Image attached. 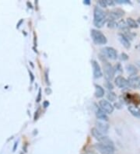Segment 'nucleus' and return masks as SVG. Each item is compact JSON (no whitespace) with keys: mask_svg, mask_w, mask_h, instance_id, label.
Masks as SVG:
<instances>
[{"mask_svg":"<svg viewBox=\"0 0 140 154\" xmlns=\"http://www.w3.org/2000/svg\"><path fill=\"white\" fill-rule=\"evenodd\" d=\"M107 15L101 8L96 6L93 10V24L96 27L101 28L107 22Z\"/></svg>","mask_w":140,"mask_h":154,"instance_id":"nucleus-1","label":"nucleus"},{"mask_svg":"<svg viewBox=\"0 0 140 154\" xmlns=\"http://www.w3.org/2000/svg\"><path fill=\"white\" fill-rule=\"evenodd\" d=\"M91 38L93 39V42L98 45H106L107 42V38L105 35L103 34L101 31L96 29H93L91 30Z\"/></svg>","mask_w":140,"mask_h":154,"instance_id":"nucleus-2","label":"nucleus"},{"mask_svg":"<svg viewBox=\"0 0 140 154\" xmlns=\"http://www.w3.org/2000/svg\"><path fill=\"white\" fill-rule=\"evenodd\" d=\"M95 147L101 154H114V150H115L114 145H108L99 143L96 144Z\"/></svg>","mask_w":140,"mask_h":154,"instance_id":"nucleus-3","label":"nucleus"},{"mask_svg":"<svg viewBox=\"0 0 140 154\" xmlns=\"http://www.w3.org/2000/svg\"><path fill=\"white\" fill-rule=\"evenodd\" d=\"M104 72L105 79L107 81L111 80L115 75L114 67L107 62H104Z\"/></svg>","mask_w":140,"mask_h":154,"instance_id":"nucleus-4","label":"nucleus"},{"mask_svg":"<svg viewBox=\"0 0 140 154\" xmlns=\"http://www.w3.org/2000/svg\"><path fill=\"white\" fill-rule=\"evenodd\" d=\"M100 108L103 111H104L106 114H111L114 111V107L112 105L110 102L107 100H101L99 102Z\"/></svg>","mask_w":140,"mask_h":154,"instance_id":"nucleus-5","label":"nucleus"},{"mask_svg":"<svg viewBox=\"0 0 140 154\" xmlns=\"http://www.w3.org/2000/svg\"><path fill=\"white\" fill-rule=\"evenodd\" d=\"M101 51H102L104 56L110 58V59H112V60H114L118 57L117 51L111 47H105Z\"/></svg>","mask_w":140,"mask_h":154,"instance_id":"nucleus-6","label":"nucleus"},{"mask_svg":"<svg viewBox=\"0 0 140 154\" xmlns=\"http://www.w3.org/2000/svg\"><path fill=\"white\" fill-rule=\"evenodd\" d=\"M92 68H93V77L95 79H99L102 77L103 72L101 69V66L98 64V62L95 60L92 61Z\"/></svg>","mask_w":140,"mask_h":154,"instance_id":"nucleus-7","label":"nucleus"},{"mask_svg":"<svg viewBox=\"0 0 140 154\" xmlns=\"http://www.w3.org/2000/svg\"><path fill=\"white\" fill-rule=\"evenodd\" d=\"M129 87H132L134 89H138L140 84V77L137 75H129L128 79Z\"/></svg>","mask_w":140,"mask_h":154,"instance_id":"nucleus-8","label":"nucleus"},{"mask_svg":"<svg viewBox=\"0 0 140 154\" xmlns=\"http://www.w3.org/2000/svg\"><path fill=\"white\" fill-rule=\"evenodd\" d=\"M124 13H125L124 11L121 9H118H118H114L109 13V19H110V20L115 21L116 20L120 19V18L123 17Z\"/></svg>","mask_w":140,"mask_h":154,"instance_id":"nucleus-9","label":"nucleus"},{"mask_svg":"<svg viewBox=\"0 0 140 154\" xmlns=\"http://www.w3.org/2000/svg\"><path fill=\"white\" fill-rule=\"evenodd\" d=\"M114 83H115L116 86H117L118 87H119V88L124 89V88H127V87H129L128 79L124 78L123 76H121V75L117 76V78L114 79Z\"/></svg>","mask_w":140,"mask_h":154,"instance_id":"nucleus-10","label":"nucleus"},{"mask_svg":"<svg viewBox=\"0 0 140 154\" xmlns=\"http://www.w3.org/2000/svg\"><path fill=\"white\" fill-rule=\"evenodd\" d=\"M96 128L100 132L104 135H106L109 130V125L104 122H96Z\"/></svg>","mask_w":140,"mask_h":154,"instance_id":"nucleus-11","label":"nucleus"},{"mask_svg":"<svg viewBox=\"0 0 140 154\" xmlns=\"http://www.w3.org/2000/svg\"><path fill=\"white\" fill-rule=\"evenodd\" d=\"M118 40L121 42V44L123 45L125 48H129L131 47V44L129 42V38L126 37L124 34H118Z\"/></svg>","mask_w":140,"mask_h":154,"instance_id":"nucleus-12","label":"nucleus"},{"mask_svg":"<svg viewBox=\"0 0 140 154\" xmlns=\"http://www.w3.org/2000/svg\"><path fill=\"white\" fill-rule=\"evenodd\" d=\"M96 115H97V119H100V120L104 121V122H107L108 121V116H107V115L104 111H103L100 107L97 110Z\"/></svg>","mask_w":140,"mask_h":154,"instance_id":"nucleus-13","label":"nucleus"},{"mask_svg":"<svg viewBox=\"0 0 140 154\" xmlns=\"http://www.w3.org/2000/svg\"><path fill=\"white\" fill-rule=\"evenodd\" d=\"M128 110H129V112L133 116L135 117V118H138V119H140V110L138 109V107H135V106H129L128 107Z\"/></svg>","mask_w":140,"mask_h":154,"instance_id":"nucleus-14","label":"nucleus"},{"mask_svg":"<svg viewBox=\"0 0 140 154\" xmlns=\"http://www.w3.org/2000/svg\"><path fill=\"white\" fill-rule=\"evenodd\" d=\"M126 71H127V72L130 75H137V73H138L137 68L132 64H129L126 66Z\"/></svg>","mask_w":140,"mask_h":154,"instance_id":"nucleus-15","label":"nucleus"},{"mask_svg":"<svg viewBox=\"0 0 140 154\" xmlns=\"http://www.w3.org/2000/svg\"><path fill=\"white\" fill-rule=\"evenodd\" d=\"M104 95V90L99 85H95V96L97 98H101Z\"/></svg>","mask_w":140,"mask_h":154,"instance_id":"nucleus-16","label":"nucleus"},{"mask_svg":"<svg viewBox=\"0 0 140 154\" xmlns=\"http://www.w3.org/2000/svg\"><path fill=\"white\" fill-rule=\"evenodd\" d=\"M126 23H127L128 26L129 27H132V28H138V22L133 20L132 18H127L126 20Z\"/></svg>","mask_w":140,"mask_h":154,"instance_id":"nucleus-17","label":"nucleus"},{"mask_svg":"<svg viewBox=\"0 0 140 154\" xmlns=\"http://www.w3.org/2000/svg\"><path fill=\"white\" fill-rule=\"evenodd\" d=\"M107 99H108L109 100H110V101H114V100H116V99H117L116 94H114V92H112V91H108V92H107Z\"/></svg>","mask_w":140,"mask_h":154,"instance_id":"nucleus-18","label":"nucleus"},{"mask_svg":"<svg viewBox=\"0 0 140 154\" xmlns=\"http://www.w3.org/2000/svg\"><path fill=\"white\" fill-rule=\"evenodd\" d=\"M117 24H118V23H116L115 21L110 20L107 23V26L109 28H114V27H117Z\"/></svg>","mask_w":140,"mask_h":154,"instance_id":"nucleus-19","label":"nucleus"},{"mask_svg":"<svg viewBox=\"0 0 140 154\" xmlns=\"http://www.w3.org/2000/svg\"><path fill=\"white\" fill-rule=\"evenodd\" d=\"M105 87H107V88L108 89L109 91L111 90H113V88H114V87H113V85H112V83H110V81H106V83H105Z\"/></svg>","mask_w":140,"mask_h":154,"instance_id":"nucleus-20","label":"nucleus"},{"mask_svg":"<svg viewBox=\"0 0 140 154\" xmlns=\"http://www.w3.org/2000/svg\"><path fill=\"white\" fill-rule=\"evenodd\" d=\"M98 4H99L100 6L103 8H106L107 6V5L106 1H105V0H99V1H98Z\"/></svg>","mask_w":140,"mask_h":154,"instance_id":"nucleus-21","label":"nucleus"},{"mask_svg":"<svg viewBox=\"0 0 140 154\" xmlns=\"http://www.w3.org/2000/svg\"><path fill=\"white\" fill-rule=\"evenodd\" d=\"M114 71H115V72H122V68H121V65L120 64L116 65L115 67H114Z\"/></svg>","mask_w":140,"mask_h":154,"instance_id":"nucleus-22","label":"nucleus"},{"mask_svg":"<svg viewBox=\"0 0 140 154\" xmlns=\"http://www.w3.org/2000/svg\"><path fill=\"white\" fill-rule=\"evenodd\" d=\"M115 2L118 4H128L130 3L129 0H115Z\"/></svg>","mask_w":140,"mask_h":154,"instance_id":"nucleus-23","label":"nucleus"},{"mask_svg":"<svg viewBox=\"0 0 140 154\" xmlns=\"http://www.w3.org/2000/svg\"><path fill=\"white\" fill-rule=\"evenodd\" d=\"M128 58H129V56H128V55H126L125 53H121V60L125 61V60H127Z\"/></svg>","mask_w":140,"mask_h":154,"instance_id":"nucleus-24","label":"nucleus"},{"mask_svg":"<svg viewBox=\"0 0 140 154\" xmlns=\"http://www.w3.org/2000/svg\"><path fill=\"white\" fill-rule=\"evenodd\" d=\"M105 1H106V3L107 6H114V1H112V0H105Z\"/></svg>","mask_w":140,"mask_h":154,"instance_id":"nucleus-25","label":"nucleus"},{"mask_svg":"<svg viewBox=\"0 0 140 154\" xmlns=\"http://www.w3.org/2000/svg\"><path fill=\"white\" fill-rule=\"evenodd\" d=\"M86 154H97V153L95 152V151L90 150V151H88V152H86Z\"/></svg>","mask_w":140,"mask_h":154,"instance_id":"nucleus-26","label":"nucleus"},{"mask_svg":"<svg viewBox=\"0 0 140 154\" xmlns=\"http://www.w3.org/2000/svg\"><path fill=\"white\" fill-rule=\"evenodd\" d=\"M83 2H84V4H86V5H90V0H85Z\"/></svg>","mask_w":140,"mask_h":154,"instance_id":"nucleus-27","label":"nucleus"},{"mask_svg":"<svg viewBox=\"0 0 140 154\" xmlns=\"http://www.w3.org/2000/svg\"><path fill=\"white\" fill-rule=\"evenodd\" d=\"M48 105H49V102H48V101H45V103H44V107H48Z\"/></svg>","mask_w":140,"mask_h":154,"instance_id":"nucleus-28","label":"nucleus"},{"mask_svg":"<svg viewBox=\"0 0 140 154\" xmlns=\"http://www.w3.org/2000/svg\"><path fill=\"white\" fill-rule=\"evenodd\" d=\"M138 89H140V84H139V86H138Z\"/></svg>","mask_w":140,"mask_h":154,"instance_id":"nucleus-29","label":"nucleus"},{"mask_svg":"<svg viewBox=\"0 0 140 154\" xmlns=\"http://www.w3.org/2000/svg\"><path fill=\"white\" fill-rule=\"evenodd\" d=\"M139 2H140V1H139Z\"/></svg>","mask_w":140,"mask_h":154,"instance_id":"nucleus-30","label":"nucleus"}]
</instances>
